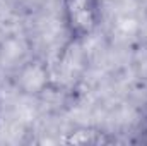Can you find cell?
Wrapping results in <instances>:
<instances>
[{
  "mask_svg": "<svg viewBox=\"0 0 147 146\" xmlns=\"http://www.w3.org/2000/svg\"><path fill=\"white\" fill-rule=\"evenodd\" d=\"M67 26L74 38L87 36L96 26L98 0H63Z\"/></svg>",
  "mask_w": 147,
  "mask_h": 146,
  "instance_id": "6da1fadb",
  "label": "cell"
}]
</instances>
